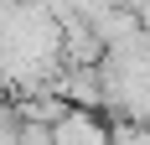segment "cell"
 I'll return each mask as SVG.
<instances>
[{"instance_id": "cell-1", "label": "cell", "mask_w": 150, "mask_h": 145, "mask_svg": "<svg viewBox=\"0 0 150 145\" xmlns=\"http://www.w3.org/2000/svg\"><path fill=\"white\" fill-rule=\"evenodd\" d=\"M52 145H109V124L98 119V109H67L52 124Z\"/></svg>"}, {"instance_id": "cell-2", "label": "cell", "mask_w": 150, "mask_h": 145, "mask_svg": "<svg viewBox=\"0 0 150 145\" xmlns=\"http://www.w3.org/2000/svg\"><path fill=\"white\" fill-rule=\"evenodd\" d=\"M109 145H150V124L119 119V124H109Z\"/></svg>"}]
</instances>
